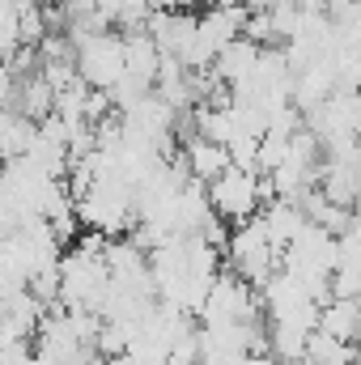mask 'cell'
<instances>
[{"mask_svg":"<svg viewBox=\"0 0 361 365\" xmlns=\"http://www.w3.org/2000/svg\"><path fill=\"white\" fill-rule=\"evenodd\" d=\"M158 68H162V51L153 47V38L145 30L123 34V73L136 77V81H145V86H153L158 81Z\"/></svg>","mask_w":361,"mask_h":365,"instance_id":"cell-5","label":"cell"},{"mask_svg":"<svg viewBox=\"0 0 361 365\" xmlns=\"http://www.w3.org/2000/svg\"><path fill=\"white\" fill-rule=\"evenodd\" d=\"M260 51H264V47H255L251 38H234V43L213 60V77H217L221 86H230V90H234L238 81H247V77H251V68L260 64Z\"/></svg>","mask_w":361,"mask_h":365,"instance_id":"cell-6","label":"cell"},{"mask_svg":"<svg viewBox=\"0 0 361 365\" xmlns=\"http://www.w3.org/2000/svg\"><path fill=\"white\" fill-rule=\"evenodd\" d=\"M315 331H323V336L357 349L361 344V302H353V297H332L319 310V327Z\"/></svg>","mask_w":361,"mask_h":365,"instance_id":"cell-4","label":"cell"},{"mask_svg":"<svg viewBox=\"0 0 361 365\" xmlns=\"http://www.w3.org/2000/svg\"><path fill=\"white\" fill-rule=\"evenodd\" d=\"M285 365H319V361H310V357H298V361H285Z\"/></svg>","mask_w":361,"mask_h":365,"instance_id":"cell-8","label":"cell"},{"mask_svg":"<svg viewBox=\"0 0 361 365\" xmlns=\"http://www.w3.org/2000/svg\"><path fill=\"white\" fill-rule=\"evenodd\" d=\"M208 208L234 230V225H247L251 217H260V208H268L276 200L272 191V179H260V175H247V170H225L221 179H213L208 187Z\"/></svg>","mask_w":361,"mask_h":365,"instance_id":"cell-1","label":"cell"},{"mask_svg":"<svg viewBox=\"0 0 361 365\" xmlns=\"http://www.w3.org/2000/svg\"><path fill=\"white\" fill-rule=\"evenodd\" d=\"M251 0H217V9H247Z\"/></svg>","mask_w":361,"mask_h":365,"instance_id":"cell-7","label":"cell"},{"mask_svg":"<svg viewBox=\"0 0 361 365\" xmlns=\"http://www.w3.org/2000/svg\"><path fill=\"white\" fill-rule=\"evenodd\" d=\"M68 47H73V68L86 90L111 93L123 81V34L119 30L77 34V38H68Z\"/></svg>","mask_w":361,"mask_h":365,"instance_id":"cell-2","label":"cell"},{"mask_svg":"<svg viewBox=\"0 0 361 365\" xmlns=\"http://www.w3.org/2000/svg\"><path fill=\"white\" fill-rule=\"evenodd\" d=\"M179 158H183V166H187V175H191V182H200V187H208L213 179H221V175L230 170V153H225L221 145L204 140V136L183 140Z\"/></svg>","mask_w":361,"mask_h":365,"instance_id":"cell-3","label":"cell"}]
</instances>
